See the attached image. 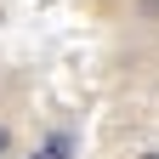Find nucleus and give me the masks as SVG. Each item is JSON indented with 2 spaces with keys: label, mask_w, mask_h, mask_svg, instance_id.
Wrapping results in <instances>:
<instances>
[{
  "label": "nucleus",
  "mask_w": 159,
  "mask_h": 159,
  "mask_svg": "<svg viewBox=\"0 0 159 159\" xmlns=\"http://www.w3.org/2000/svg\"><path fill=\"white\" fill-rule=\"evenodd\" d=\"M142 17H159V0H142Z\"/></svg>",
  "instance_id": "nucleus-2"
},
{
  "label": "nucleus",
  "mask_w": 159,
  "mask_h": 159,
  "mask_svg": "<svg viewBox=\"0 0 159 159\" xmlns=\"http://www.w3.org/2000/svg\"><path fill=\"white\" fill-rule=\"evenodd\" d=\"M6 153H11V125L0 119V159H6Z\"/></svg>",
  "instance_id": "nucleus-1"
},
{
  "label": "nucleus",
  "mask_w": 159,
  "mask_h": 159,
  "mask_svg": "<svg viewBox=\"0 0 159 159\" xmlns=\"http://www.w3.org/2000/svg\"><path fill=\"white\" fill-rule=\"evenodd\" d=\"M136 159H159V148H142V153H136Z\"/></svg>",
  "instance_id": "nucleus-3"
}]
</instances>
